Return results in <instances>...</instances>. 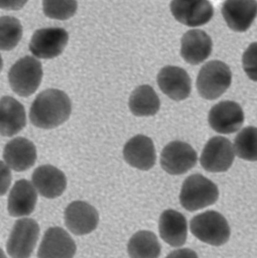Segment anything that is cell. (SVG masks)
Instances as JSON below:
<instances>
[{
    "mask_svg": "<svg viewBox=\"0 0 257 258\" xmlns=\"http://www.w3.org/2000/svg\"><path fill=\"white\" fill-rule=\"evenodd\" d=\"M198 156L190 144L176 140L167 144L160 155V165L171 175H181L196 166Z\"/></svg>",
    "mask_w": 257,
    "mask_h": 258,
    "instance_id": "ba28073f",
    "label": "cell"
},
{
    "mask_svg": "<svg viewBox=\"0 0 257 258\" xmlns=\"http://www.w3.org/2000/svg\"><path fill=\"white\" fill-rule=\"evenodd\" d=\"M32 182L38 192L47 199L60 197L67 186L66 174L51 165L37 168L32 175Z\"/></svg>",
    "mask_w": 257,
    "mask_h": 258,
    "instance_id": "ac0fdd59",
    "label": "cell"
},
{
    "mask_svg": "<svg viewBox=\"0 0 257 258\" xmlns=\"http://www.w3.org/2000/svg\"><path fill=\"white\" fill-rule=\"evenodd\" d=\"M43 71L41 62L26 55L18 59L9 70L11 88L21 97H29L38 89L42 83Z\"/></svg>",
    "mask_w": 257,
    "mask_h": 258,
    "instance_id": "5b68a950",
    "label": "cell"
},
{
    "mask_svg": "<svg viewBox=\"0 0 257 258\" xmlns=\"http://www.w3.org/2000/svg\"><path fill=\"white\" fill-rule=\"evenodd\" d=\"M157 83L163 93L175 101L185 100L191 92V79L182 68L168 66L160 70Z\"/></svg>",
    "mask_w": 257,
    "mask_h": 258,
    "instance_id": "4fadbf2b",
    "label": "cell"
},
{
    "mask_svg": "<svg viewBox=\"0 0 257 258\" xmlns=\"http://www.w3.org/2000/svg\"><path fill=\"white\" fill-rule=\"evenodd\" d=\"M245 74L253 82H257V42L249 45L242 58Z\"/></svg>",
    "mask_w": 257,
    "mask_h": 258,
    "instance_id": "83f0119b",
    "label": "cell"
},
{
    "mask_svg": "<svg viewBox=\"0 0 257 258\" xmlns=\"http://www.w3.org/2000/svg\"><path fill=\"white\" fill-rule=\"evenodd\" d=\"M69 39V34L63 28L39 29L32 36L30 50L35 57L53 59L61 55Z\"/></svg>",
    "mask_w": 257,
    "mask_h": 258,
    "instance_id": "52a82bcc",
    "label": "cell"
},
{
    "mask_svg": "<svg viewBox=\"0 0 257 258\" xmlns=\"http://www.w3.org/2000/svg\"><path fill=\"white\" fill-rule=\"evenodd\" d=\"M5 254L4 253V252H3V251H1V250H0V257H5Z\"/></svg>",
    "mask_w": 257,
    "mask_h": 258,
    "instance_id": "1f68e13d",
    "label": "cell"
},
{
    "mask_svg": "<svg viewBox=\"0 0 257 258\" xmlns=\"http://www.w3.org/2000/svg\"><path fill=\"white\" fill-rule=\"evenodd\" d=\"M244 122V112L238 103L225 100L215 104L209 113V125L223 135L235 133Z\"/></svg>",
    "mask_w": 257,
    "mask_h": 258,
    "instance_id": "8fae6325",
    "label": "cell"
},
{
    "mask_svg": "<svg viewBox=\"0 0 257 258\" xmlns=\"http://www.w3.org/2000/svg\"><path fill=\"white\" fill-rule=\"evenodd\" d=\"M72 112L67 94L58 89H47L38 95L32 104L30 119L34 126L54 129L66 122Z\"/></svg>",
    "mask_w": 257,
    "mask_h": 258,
    "instance_id": "6da1fadb",
    "label": "cell"
},
{
    "mask_svg": "<svg viewBox=\"0 0 257 258\" xmlns=\"http://www.w3.org/2000/svg\"><path fill=\"white\" fill-rule=\"evenodd\" d=\"M99 221L96 209L85 201H74L65 211L66 227L74 235L90 234L97 228Z\"/></svg>",
    "mask_w": 257,
    "mask_h": 258,
    "instance_id": "5bb4252c",
    "label": "cell"
},
{
    "mask_svg": "<svg viewBox=\"0 0 257 258\" xmlns=\"http://www.w3.org/2000/svg\"><path fill=\"white\" fill-rule=\"evenodd\" d=\"M190 232L195 237L209 245H223L230 237L227 220L218 212L209 210L196 215L190 223Z\"/></svg>",
    "mask_w": 257,
    "mask_h": 258,
    "instance_id": "277c9868",
    "label": "cell"
},
{
    "mask_svg": "<svg viewBox=\"0 0 257 258\" xmlns=\"http://www.w3.org/2000/svg\"><path fill=\"white\" fill-rule=\"evenodd\" d=\"M232 83L230 67L221 60H211L205 63L199 72L196 88L199 95L205 100H214L221 97Z\"/></svg>",
    "mask_w": 257,
    "mask_h": 258,
    "instance_id": "3957f363",
    "label": "cell"
},
{
    "mask_svg": "<svg viewBox=\"0 0 257 258\" xmlns=\"http://www.w3.org/2000/svg\"><path fill=\"white\" fill-rule=\"evenodd\" d=\"M29 0H0V9L17 11L24 8Z\"/></svg>",
    "mask_w": 257,
    "mask_h": 258,
    "instance_id": "f546056e",
    "label": "cell"
},
{
    "mask_svg": "<svg viewBox=\"0 0 257 258\" xmlns=\"http://www.w3.org/2000/svg\"><path fill=\"white\" fill-rule=\"evenodd\" d=\"M3 67H4V60H3L2 56L0 55V73L2 71Z\"/></svg>",
    "mask_w": 257,
    "mask_h": 258,
    "instance_id": "4dcf8cb0",
    "label": "cell"
},
{
    "mask_svg": "<svg viewBox=\"0 0 257 258\" xmlns=\"http://www.w3.org/2000/svg\"><path fill=\"white\" fill-rule=\"evenodd\" d=\"M39 226L32 218L17 221L7 243V251L12 257H30L36 247Z\"/></svg>",
    "mask_w": 257,
    "mask_h": 258,
    "instance_id": "8992f818",
    "label": "cell"
},
{
    "mask_svg": "<svg viewBox=\"0 0 257 258\" xmlns=\"http://www.w3.org/2000/svg\"><path fill=\"white\" fill-rule=\"evenodd\" d=\"M159 233L161 239L171 247H181L187 239L186 219L179 212L165 210L160 217Z\"/></svg>",
    "mask_w": 257,
    "mask_h": 258,
    "instance_id": "44dd1931",
    "label": "cell"
},
{
    "mask_svg": "<svg viewBox=\"0 0 257 258\" xmlns=\"http://www.w3.org/2000/svg\"><path fill=\"white\" fill-rule=\"evenodd\" d=\"M42 9L51 19L66 21L74 17L78 11L77 0H42Z\"/></svg>",
    "mask_w": 257,
    "mask_h": 258,
    "instance_id": "4316f807",
    "label": "cell"
},
{
    "mask_svg": "<svg viewBox=\"0 0 257 258\" xmlns=\"http://www.w3.org/2000/svg\"><path fill=\"white\" fill-rule=\"evenodd\" d=\"M128 256L134 258L159 257L161 246L157 236L149 231H140L131 238L127 245Z\"/></svg>",
    "mask_w": 257,
    "mask_h": 258,
    "instance_id": "cb8c5ba5",
    "label": "cell"
},
{
    "mask_svg": "<svg viewBox=\"0 0 257 258\" xmlns=\"http://www.w3.org/2000/svg\"><path fill=\"white\" fill-rule=\"evenodd\" d=\"M212 51L213 40L204 30H188L181 38V57L191 66L205 62L211 55Z\"/></svg>",
    "mask_w": 257,
    "mask_h": 258,
    "instance_id": "e0dca14e",
    "label": "cell"
},
{
    "mask_svg": "<svg viewBox=\"0 0 257 258\" xmlns=\"http://www.w3.org/2000/svg\"><path fill=\"white\" fill-rule=\"evenodd\" d=\"M219 197L217 185L202 174H193L184 181L180 193V203L189 212L213 206Z\"/></svg>",
    "mask_w": 257,
    "mask_h": 258,
    "instance_id": "7a4b0ae2",
    "label": "cell"
},
{
    "mask_svg": "<svg viewBox=\"0 0 257 258\" xmlns=\"http://www.w3.org/2000/svg\"><path fill=\"white\" fill-rule=\"evenodd\" d=\"M4 159L8 166L13 170L26 171L36 162V147L26 138H15L6 144Z\"/></svg>",
    "mask_w": 257,
    "mask_h": 258,
    "instance_id": "d6986e66",
    "label": "cell"
},
{
    "mask_svg": "<svg viewBox=\"0 0 257 258\" xmlns=\"http://www.w3.org/2000/svg\"><path fill=\"white\" fill-rule=\"evenodd\" d=\"M77 246L67 231L60 227H51L45 233L38 256L41 258H70L76 253Z\"/></svg>",
    "mask_w": 257,
    "mask_h": 258,
    "instance_id": "2e32d148",
    "label": "cell"
},
{
    "mask_svg": "<svg viewBox=\"0 0 257 258\" xmlns=\"http://www.w3.org/2000/svg\"><path fill=\"white\" fill-rule=\"evenodd\" d=\"M221 14L230 30L242 33L249 30L257 17L256 0H226Z\"/></svg>",
    "mask_w": 257,
    "mask_h": 258,
    "instance_id": "7c38bea8",
    "label": "cell"
},
{
    "mask_svg": "<svg viewBox=\"0 0 257 258\" xmlns=\"http://www.w3.org/2000/svg\"><path fill=\"white\" fill-rule=\"evenodd\" d=\"M234 146L230 140L222 136H215L207 143L201 157V165L211 173L227 171L234 163Z\"/></svg>",
    "mask_w": 257,
    "mask_h": 258,
    "instance_id": "9c48e42d",
    "label": "cell"
},
{
    "mask_svg": "<svg viewBox=\"0 0 257 258\" xmlns=\"http://www.w3.org/2000/svg\"><path fill=\"white\" fill-rule=\"evenodd\" d=\"M26 125V109L11 96L0 99V136L12 137Z\"/></svg>",
    "mask_w": 257,
    "mask_h": 258,
    "instance_id": "7402d4cb",
    "label": "cell"
},
{
    "mask_svg": "<svg viewBox=\"0 0 257 258\" xmlns=\"http://www.w3.org/2000/svg\"><path fill=\"white\" fill-rule=\"evenodd\" d=\"M23 35L21 21L16 17H0V50L11 51L17 47Z\"/></svg>",
    "mask_w": 257,
    "mask_h": 258,
    "instance_id": "d4e9b609",
    "label": "cell"
},
{
    "mask_svg": "<svg viewBox=\"0 0 257 258\" xmlns=\"http://www.w3.org/2000/svg\"><path fill=\"white\" fill-rule=\"evenodd\" d=\"M123 157L126 163L147 171L156 164V153L154 143L151 138L143 135L135 136L124 145Z\"/></svg>",
    "mask_w": 257,
    "mask_h": 258,
    "instance_id": "9a60e30c",
    "label": "cell"
},
{
    "mask_svg": "<svg viewBox=\"0 0 257 258\" xmlns=\"http://www.w3.org/2000/svg\"><path fill=\"white\" fill-rule=\"evenodd\" d=\"M170 11L176 21L188 27L205 26L214 15L209 0H172Z\"/></svg>",
    "mask_w": 257,
    "mask_h": 258,
    "instance_id": "30bf717a",
    "label": "cell"
},
{
    "mask_svg": "<svg viewBox=\"0 0 257 258\" xmlns=\"http://www.w3.org/2000/svg\"><path fill=\"white\" fill-rule=\"evenodd\" d=\"M234 153L239 158L257 161V127H245L238 132L234 143Z\"/></svg>",
    "mask_w": 257,
    "mask_h": 258,
    "instance_id": "484cf974",
    "label": "cell"
},
{
    "mask_svg": "<svg viewBox=\"0 0 257 258\" xmlns=\"http://www.w3.org/2000/svg\"><path fill=\"white\" fill-rule=\"evenodd\" d=\"M36 189L30 181L21 179L16 182L9 194L8 210L11 216H29L36 207Z\"/></svg>",
    "mask_w": 257,
    "mask_h": 258,
    "instance_id": "ffe728a7",
    "label": "cell"
},
{
    "mask_svg": "<svg viewBox=\"0 0 257 258\" xmlns=\"http://www.w3.org/2000/svg\"><path fill=\"white\" fill-rule=\"evenodd\" d=\"M128 108L136 116H154L160 110V100L151 86L142 85L131 94Z\"/></svg>",
    "mask_w": 257,
    "mask_h": 258,
    "instance_id": "603a6c76",
    "label": "cell"
},
{
    "mask_svg": "<svg viewBox=\"0 0 257 258\" xmlns=\"http://www.w3.org/2000/svg\"><path fill=\"white\" fill-rule=\"evenodd\" d=\"M12 182V173L9 166L0 161V197L5 196Z\"/></svg>",
    "mask_w": 257,
    "mask_h": 258,
    "instance_id": "f1b7e54d",
    "label": "cell"
}]
</instances>
